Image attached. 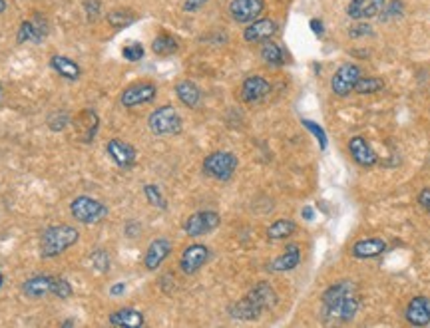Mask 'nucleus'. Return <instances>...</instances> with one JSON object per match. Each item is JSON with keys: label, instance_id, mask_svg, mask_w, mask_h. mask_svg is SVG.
Returning a JSON list of instances; mask_svg holds the SVG:
<instances>
[{"label": "nucleus", "instance_id": "nucleus-40", "mask_svg": "<svg viewBox=\"0 0 430 328\" xmlns=\"http://www.w3.org/2000/svg\"><path fill=\"white\" fill-rule=\"evenodd\" d=\"M369 34H372L371 26L365 22H359L357 26H353V28L349 30L350 38H360V36H369Z\"/></svg>", "mask_w": 430, "mask_h": 328}, {"label": "nucleus", "instance_id": "nucleus-23", "mask_svg": "<svg viewBox=\"0 0 430 328\" xmlns=\"http://www.w3.org/2000/svg\"><path fill=\"white\" fill-rule=\"evenodd\" d=\"M44 36H46L44 26H40L36 20H24L20 24V28H18L16 40H18V44H26V42L28 44H40L44 40Z\"/></svg>", "mask_w": 430, "mask_h": 328}, {"label": "nucleus", "instance_id": "nucleus-5", "mask_svg": "<svg viewBox=\"0 0 430 328\" xmlns=\"http://www.w3.org/2000/svg\"><path fill=\"white\" fill-rule=\"evenodd\" d=\"M237 157L232 152H213L203 159V171L205 176L213 177L217 181H227L237 169Z\"/></svg>", "mask_w": 430, "mask_h": 328}, {"label": "nucleus", "instance_id": "nucleus-11", "mask_svg": "<svg viewBox=\"0 0 430 328\" xmlns=\"http://www.w3.org/2000/svg\"><path fill=\"white\" fill-rule=\"evenodd\" d=\"M210 261V249L205 245H189L182 253V258H179V269L186 275H196L205 263Z\"/></svg>", "mask_w": 430, "mask_h": 328}, {"label": "nucleus", "instance_id": "nucleus-2", "mask_svg": "<svg viewBox=\"0 0 430 328\" xmlns=\"http://www.w3.org/2000/svg\"><path fill=\"white\" fill-rule=\"evenodd\" d=\"M80 239V233L76 227L72 225H54L44 229V233L40 237V257L54 258L62 255L66 249L76 245Z\"/></svg>", "mask_w": 430, "mask_h": 328}, {"label": "nucleus", "instance_id": "nucleus-48", "mask_svg": "<svg viewBox=\"0 0 430 328\" xmlns=\"http://www.w3.org/2000/svg\"><path fill=\"white\" fill-rule=\"evenodd\" d=\"M74 324H76L74 320H66V322H64V327H74Z\"/></svg>", "mask_w": 430, "mask_h": 328}, {"label": "nucleus", "instance_id": "nucleus-9", "mask_svg": "<svg viewBox=\"0 0 430 328\" xmlns=\"http://www.w3.org/2000/svg\"><path fill=\"white\" fill-rule=\"evenodd\" d=\"M265 11L263 0H232L229 2V14L235 22L247 24L257 20Z\"/></svg>", "mask_w": 430, "mask_h": 328}, {"label": "nucleus", "instance_id": "nucleus-43", "mask_svg": "<svg viewBox=\"0 0 430 328\" xmlns=\"http://www.w3.org/2000/svg\"><path fill=\"white\" fill-rule=\"evenodd\" d=\"M419 203H420V207H422V209L430 215V188H424L422 191H420Z\"/></svg>", "mask_w": 430, "mask_h": 328}, {"label": "nucleus", "instance_id": "nucleus-30", "mask_svg": "<svg viewBox=\"0 0 430 328\" xmlns=\"http://www.w3.org/2000/svg\"><path fill=\"white\" fill-rule=\"evenodd\" d=\"M261 58L269 66H283L285 64V54H283V48L271 40H265L263 46H261Z\"/></svg>", "mask_w": 430, "mask_h": 328}, {"label": "nucleus", "instance_id": "nucleus-13", "mask_svg": "<svg viewBox=\"0 0 430 328\" xmlns=\"http://www.w3.org/2000/svg\"><path fill=\"white\" fill-rule=\"evenodd\" d=\"M269 92H271V84L263 76H249L241 84V100L247 104L261 102L263 98H267Z\"/></svg>", "mask_w": 430, "mask_h": 328}, {"label": "nucleus", "instance_id": "nucleus-15", "mask_svg": "<svg viewBox=\"0 0 430 328\" xmlns=\"http://www.w3.org/2000/svg\"><path fill=\"white\" fill-rule=\"evenodd\" d=\"M277 32V24L269 18H257L253 22H249V26L245 28L244 38L245 42H251V44H257V42H265V40H271Z\"/></svg>", "mask_w": 430, "mask_h": 328}, {"label": "nucleus", "instance_id": "nucleus-45", "mask_svg": "<svg viewBox=\"0 0 430 328\" xmlns=\"http://www.w3.org/2000/svg\"><path fill=\"white\" fill-rule=\"evenodd\" d=\"M309 26H311V30H313V32L317 36L323 34V22H321V20H317V18H313V20L309 22Z\"/></svg>", "mask_w": 430, "mask_h": 328}, {"label": "nucleus", "instance_id": "nucleus-24", "mask_svg": "<svg viewBox=\"0 0 430 328\" xmlns=\"http://www.w3.org/2000/svg\"><path fill=\"white\" fill-rule=\"evenodd\" d=\"M144 315L136 308H120L116 313L110 315V324L112 327H128V328H138L144 327Z\"/></svg>", "mask_w": 430, "mask_h": 328}, {"label": "nucleus", "instance_id": "nucleus-32", "mask_svg": "<svg viewBox=\"0 0 430 328\" xmlns=\"http://www.w3.org/2000/svg\"><path fill=\"white\" fill-rule=\"evenodd\" d=\"M108 22L120 30V28H126L129 24L136 22V14L132 11H112L108 14Z\"/></svg>", "mask_w": 430, "mask_h": 328}, {"label": "nucleus", "instance_id": "nucleus-50", "mask_svg": "<svg viewBox=\"0 0 430 328\" xmlns=\"http://www.w3.org/2000/svg\"><path fill=\"white\" fill-rule=\"evenodd\" d=\"M0 102H2V86H0Z\"/></svg>", "mask_w": 430, "mask_h": 328}, {"label": "nucleus", "instance_id": "nucleus-42", "mask_svg": "<svg viewBox=\"0 0 430 328\" xmlns=\"http://www.w3.org/2000/svg\"><path fill=\"white\" fill-rule=\"evenodd\" d=\"M210 0H186L184 2V11L186 12H196L199 8H203Z\"/></svg>", "mask_w": 430, "mask_h": 328}, {"label": "nucleus", "instance_id": "nucleus-7", "mask_svg": "<svg viewBox=\"0 0 430 328\" xmlns=\"http://www.w3.org/2000/svg\"><path fill=\"white\" fill-rule=\"evenodd\" d=\"M220 215L215 211H198L189 215L184 223V231L187 237H203L220 227Z\"/></svg>", "mask_w": 430, "mask_h": 328}, {"label": "nucleus", "instance_id": "nucleus-34", "mask_svg": "<svg viewBox=\"0 0 430 328\" xmlns=\"http://www.w3.org/2000/svg\"><path fill=\"white\" fill-rule=\"evenodd\" d=\"M68 124H72L68 112H54L52 116L48 117V126H50L52 131H62V129L68 128Z\"/></svg>", "mask_w": 430, "mask_h": 328}, {"label": "nucleus", "instance_id": "nucleus-18", "mask_svg": "<svg viewBox=\"0 0 430 328\" xmlns=\"http://www.w3.org/2000/svg\"><path fill=\"white\" fill-rule=\"evenodd\" d=\"M245 296H247L261 313H267V310H271L273 306L277 305V293L273 291V287H271L269 282H259V284H255Z\"/></svg>", "mask_w": 430, "mask_h": 328}, {"label": "nucleus", "instance_id": "nucleus-29", "mask_svg": "<svg viewBox=\"0 0 430 328\" xmlns=\"http://www.w3.org/2000/svg\"><path fill=\"white\" fill-rule=\"evenodd\" d=\"M177 48H179L177 40L170 34L156 36L153 42H151V50H153L156 56H172V54L177 52Z\"/></svg>", "mask_w": 430, "mask_h": 328}, {"label": "nucleus", "instance_id": "nucleus-25", "mask_svg": "<svg viewBox=\"0 0 430 328\" xmlns=\"http://www.w3.org/2000/svg\"><path fill=\"white\" fill-rule=\"evenodd\" d=\"M50 66H52V70L56 72L58 76H62V78H66V80H78L80 78V66L74 62L72 58H68V56H52L50 58Z\"/></svg>", "mask_w": 430, "mask_h": 328}, {"label": "nucleus", "instance_id": "nucleus-36", "mask_svg": "<svg viewBox=\"0 0 430 328\" xmlns=\"http://www.w3.org/2000/svg\"><path fill=\"white\" fill-rule=\"evenodd\" d=\"M72 293H74V291H72L70 282L66 281V279H58V277H56V281H54V289H52V294H54L56 299L66 301V299H70Z\"/></svg>", "mask_w": 430, "mask_h": 328}, {"label": "nucleus", "instance_id": "nucleus-49", "mask_svg": "<svg viewBox=\"0 0 430 328\" xmlns=\"http://www.w3.org/2000/svg\"><path fill=\"white\" fill-rule=\"evenodd\" d=\"M2 284H4V277H2V270H0V289H2Z\"/></svg>", "mask_w": 430, "mask_h": 328}, {"label": "nucleus", "instance_id": "nucleus-31", "mask_svg": "<svg viewBox=\"0 0 430 328\" xmlns=\"http://www.w3.org/2000/svg\"><path fill=\"white\" fill-rule=\"evenodd\" d=\"M384 88V80L383 78H377V76H360L359 82L355 86V92L360 96L367 94H377Z\"/></svg>", "mask_w": 430, "mask_h": 328}, {"label": "nucleus", "instance_id": "nucleus-41", "mask_svg": "<svg viewBox=\"0 0 430 328\" xmlns=\"http://www.w3.org/2000/svg\"><path fill=\"white\" fill-rule=\"evenodd\" d=\"M400 14H403V2L400 0H393L383 18H393V16H400Z\"/></svg>", "mask_w": 430, "mask_h": 328}, {"label": "nucleus", "instance_id": "nucleus-22", "mask_svg": "<svg viewBox=\"0 0 430 328\" xmlns=\"http://www.w3.org/2000/svg\"><path fill=\"white\" fill-rule=\"evenodd\" d=\"M384 251H386V243L383 239H377V237H371V239H360L353 245V257L357 258H374L381 257Z\"/></svg>", "mask_w": 430, "mask_h": 328}, {"label": "nucleus", "instance_id": "nucleus-44", "mask_svg": "<svg viewBox=\"0 0 430 328\" xmlns=\"http://www.w3.org/2000/svg\"><path fill=\"white\" fill-rule=\"evenodd\" d=\"M124 293H126V284H124V282H116V284L110 289V294H112V296H120V294Z\"/></svg>", "mask_w": 430, "mask_h": 328}, {"label": "nucleus", "instance_id": "nucleus-3", "mask_svg": "<svg viewBox=\"0 0 430 328\" xmlns=\"http://www.w3.org/2000/svg\"><path fill=\"white\" fill-rule=\"evenodd\" d=\"M148 128L156 136H175L182 131V117L174 106H162L150 114Z\"/></svg>", "mask_w": 430, "mask_h": 328}, {"label": "nucleus", "instance_id": "nucleus-12", "mask_svg": "<svg viewBox=\"0 0 430 328\" xmlns=\"http://www.w3.org/2000/svg\"><path fill=\"white\" fill-rule=\"evenodd\" d=\"M386 8V0H350L347 6V14L353 20H367L381 16Z\"/></svg>", "mask_w": 430, "mask_h": 328}, {"label": "nucleus", "instance_id": "nucleus-8", "mask_svg": "<svg viewBox=\"0 0 430 328\" xmlns=\"http://www.w3.org/2000/svg\"><path fill=\"white\" fill-rule=\"evenodd\" d=\"M158 96V88L156 84L151 82H138L128 86L124 92H122V106L124 107H136L141 106V104H150L151 100H156Z\"/></svg>", "mask_w": 430, "mask_h": 328}, {"label": "nucleus", "instance_id": "nucleus-38", "mask_svg": "<svg viewBox=\"0 0 430 328\" xmlns=\"http://www.w3.org/2000/svg\"><path fill=\"white\" fill-rule=\"evenodd\" d=\"M303 126L309 129L311 133H313L315 138H317V141H319V145H321V150H325L327 147V133L325 129L321 128V126H317L315 122H311V119H303Z\"/></svg>", "mask_w": 430, "mask_h": 328}, {"label": "nucleus", "instance_id": "nucleus-39", "mask_svg": "<svg viewBox=\"0 0 430 328\" xmlns=\"http://www.w3.org/2000/svg\"><path fill=\"white\" fill-rule=\"evenodd\" d=\"M122 56L128 60V62H138V60L144 58V46L138 44V42H132L128 46L122 50Z\"/></svg>", "mask_w": 430, "mask_h": 328}, {"label": "nucleus", "instance_id": "nucleus-21", "mask_svg": "<svg viewBox=\"0 0 430 328\" xmlns=\"http://www.w3.org/2000/svg\"><path fill=\"white\" fill-rule=\"evenodd\" d=\"M98 124H100V119H98L94 110H84V112H80L78 117L74 119V128L78 131L82 141L94 140V136H96V131H98Z\"/></svg>", "mask_w": 430, "mask_h": 328}, {"label": "nucleus", "instance_id": "nucleus-4", "mask_svg": "<svg viewBox=\"0 0 430 328\" xmlns=\"http://www.w3.org/2000/svg\"><path fill=\"white\" fill-rule=\"evenodd\" d=\"M70 213L78 223L92 225V223H100L102 219H106L108 207H106L102 201L88 197V195H80V197H76L70 203Z\"/></svg>", "mask_w": 430, "mask_h": 328}, {"label": "nucleus", "instance_id": "nucleus-17", "mask_svg": "<svg viewBox=\"0 0 430 328\" xmlns=\"http://www.w3.org/2000/svg\"><path fill=\"white\" fill-rule=\"evenodd\" d=\"M407 320L412 327H426L430 324V296H415L405 313Z\"/></svg>", "mask_w": 430, "mask_h": 328}, {"label": "nucleus", "instance_id": "nucleus-6", "mask_svg": "<svg viewBox=\"0 0 430 328\" xmlns=\"http://www.w3.org/2000/svg\"><path fill=\"white\" fill-rule=\"evenodd\" d=\"M360 76H362V70L357 64H343L331 78L333 94L339 98H347L350 92H355V86L359 82Z\"/></svg>", "mask_w": 430, "mask_h": 328}, {"label": "nucleus", "instance_id": "nucleus-37", "mask_svg": "<svg viewBox=\"0 0 430 328\" xmlns=\"http://www.w3.org/2000/svg\"><path fill=\"white\" fill-rule=\"evenodd\" d=\"M84 12H86L88 22H96L100 18V12H102L100 0H84Z\"/></svg>", "mask_w": 430, "mask_h": 328}, {"label": "nucleus", "instance_id": "nucleus-19", "mask_svg": "<svg viewBox=\"0 0 430 328\" xmlns=\"http://www.w3.org/2000/svg\"><path fill=\"white\" fill-rule=\"evenodd\" d=\"M54 281L56 277H50V275H36L32 279L23 284V293L28 296V299H44L48 294H52V289H54Z\"/></svg>", "mask_w": 430, "mask_h": 328}, {"label": "nucleus", "instance_id": "nucleus-46", "mask_svg": "<svg viewBox=\"0 0 430 328\" xmlns=\"http://www.w3.org/2000/svg\"><path fill=\"white\" fill-rule=\"evenodd\" d=\"M303 217H305L307 221H313V219H315L313 207H305V209H303Z\"/></svg>", "mask_w": 430, "mask_h": 328}, {"label": "nucleus", "instance_id": "nucleus-27", "mask_svg": "<svg viewBox=\"0 0 430 328\" xmlns=\"http://www.w3.org/2000/svg\"><path fill=\"white\" fill-rule=\"evenodd\" d=\"M261 315H263V313H261L247 296H244L241 301H237V303H233V305L229 306V317L237 318V320H255V318H259Z\"/></svg>", "mask_w": 430, "mask_h": 328}, {"label": "nucleus", "instance_id": "nucleus-28", "mask_svg": "<svg viewBox=\"0 0 430 328\" xmlns=\"http://www.w3.org/2000/svg\"><path fill=\"white\" fill-rule=\"evenodd\" d=\"M297 231V223L291 221V219H277L273 225L267 227V239L271 241H281V239H287L291 235Z\"/></svg>", "mask_w": 430, "mask_h": 328}, {"label": "nucleus", "instance_id": "nucleus-1", "mask_svg": "<svg viewBox=\"0 0 430 328\" xmlns=\"http://www.w3.org/2000/svg\"><path fill=\"white\" fill-rule=\"evenodd\" d=\"M321 305H323V315L327 318L349 322L357 317L360 301L355 284L350 281H341L331 284L323 293Z\"/></svg>", "mask_w": 430, "mask_h": 328}, {"label": "nucleus", "instance_id": "nucleus-35", "mask_svg": "<svg viewBox=\"0 0 430 328\" xmlns=\"http://www.w3.org/2000/svg\"><path fill=\"white\" fill-rule=\"evenodd\" d=\"M90 261H92L94 269L100 270V273H106V270H110V255L106 253L104 249H98V251H94L92 257H90Z\"/></svg>", "mask_w": 430, "mask_h": 328}, {"label": "nucleus", "instance_id": "nucleus-16", "mask_svg": "<svg viewBox=\"0 0 430 328\" xmlns=\"http://www.w3.org/2000/svg\"><path fill=\"white\" fill-rule=\"evenodd\" d=\"M349 152H350V157H353L360 167H372V165H377V162H379V157H377L374 150H372L371 145H369V141L365 140L362 136L350 138Z\"/></svg>", "mask_w": 430, "mask_h": 328}, {"label": "nucleus", "instance_id": "nucleus-14", "mask_svg": "<svg viewBox=\"0 0 430 328\" xmlns=\"http://www.w3.org/2000/svg\"><path fill=\"white\" fill-rule=\"evenodd\" d=\"M170 253H172V241L170 239L160 237V239L151 241L148 251H146V257H144V267L148 270L160 269V265L170 257Z\"/></svg>", "mask_w": 430, "mask_h": 328}, {"label": "nucleus", "instance_id": "nucleus-33", "mask_svg": "<svg viewBox=\"0 0 430 328\" xmlns=\"http://www.w3.org/2000/svg\"><path fill=\"white\" fill-rule=\"evenodd\" d=\"M144 195L150 203L151 207H158V209H167V203H165V197L162 195V189L158 185H144Z\"/></svg>", "mask_w": 430, "mask_h": 328}, {"label": "nucleus", "instance_id": "nucleus-47", "mask_svg": "<svg viewBox=\"0 0 430 328\" xmlns=\"http://www.w3.org/2000/svg\"><path fill=\"white\" fill-rule=\"evenodd\" d=\"M6 6H8V4H6V0H0V14L6 11Z\"/></svg>", "mask_w": 430, "mask_h": 328}, {"label": "nucleus", "instance_id": "nucleus-26", "mask_svg": "<svg viewBox=\"0 0 430 328\" xmlns=\"http://www.w3.org/2000/svg\"><path fill=\"white\" fill-rule=\"evenodd\" d=\"M175 94L179 98V102L186 107H198L201 102V90L194 82L184 80L175 86Z\"/></svg>", "mask_w": 430, "mask_h": 328}, {"label": "nucleus", "instance_id": "nucleus-10", "mask_svg": "<svg viewBox=\"0 0 430 328\" xmlns=\"http://www.w3.org/2000/svg\"><path fill=\"white\" fill-rule=\"evenodd\" d=\"M106 152L110 155V159L118 167H122V169H129L132 165L136 164V157H138V152H136L134 145L118 140V138H112V140L106 143Z\"/></svg>", "mask_w": 430, "mask_h": 328}, {"label": "nucleus", "instance_id": "nucleus-20", "mask_svg": "<svg viewBox=\"0 0 430 328\" xmlns=\"http://www.w3.org/2000/svg\"><path fill=\"white\" fill-rule=\"evenodd\" d=\"M301 263V249L299 245H289L285 249V253L279 255L277 258H273L269 263V270L273 273H287V270H293L295 267H299Z\"/></svg>", "mask_w": 430, "mask_h": 328}]
</instances>
